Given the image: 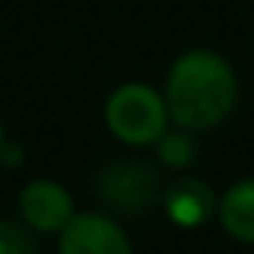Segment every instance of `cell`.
I'll list each match as a JSON object with an SVG mask.
<instances>
[{
    "label": "cell",
    "mask_w": 254,
    "mask_h": 254,
    "mask_svg": "<svg viewBox=\"0 0 254 254\" xmlns=\"http://www.w3.org/2000/svg\"><path fill=\"white\" fill-rule=\"evenodd\" d=\"M0 162H3V165H18L21 162V150L15 147V144H3V150H0Z\"/></svg>",
    "instance_id": "10"
},
{
    "label": "cell",
    "mask_w": 254,
    "mask_h": 254,
    "mask_svg": "<svg viewBox=\"0 0 254 254\" xmlns=\"http://www.w3.org/2000/svg\"><path fill=\"white\" fill-rule=\"evenodd\" d=\"M168 105L147 84H123L105 105L108 129L126 144H156L168 132Z\"/></svg>",
    "instance_id": "2"
},
{
    "label": "cell",
    "mask_w": 254,
    "mask_h": 254,
    "mask_svg": "<svg viewBox=\"0 0 254 254\" xmlns=\"http://www.w3.org/2000/svg\"><path fill=\"white\" fill-rule=\"evenodd\" d=\"M60 254H132V245L105 215H72L60 230Z\"/></svg>",
    "instance_id": "4"
},
{
    "label": "cell",
    "mask_w": 254,
    "mask_h": 254,
    "mask_svg": "<svg viewBox=\"0 0 254 254\" xmlns=\"http://www.w3.org/2000/svg\"><path fill=\"white\" fill-rule=\"evenodd\" d=\"M99 194L120 215L135 218L162 200V180L144 162H117L99 174Z\"/></svg>",
    "instance_id": "3"
},
{
    "label": "cell",
    "mask_w": 254,
    "mask_h": 254,
    "mask_svg": "<svg viewBox=\"0 0 254 254\" xmlns=\"http://www.w3.org/2000/svg\"><path fill=\"white\" fill-rule=\"evenodd\" d=\"M0 254H36V245L18 224L0 221Z\"/></svg>",
    "instance_id": "9"
},
{
    "label": "cell",
    "mask_w": 254,
    "mask_h": 254,
    "mask_svg": "<svg viewBox=\"0 0 254 254\" xmlns=\"http://www.w3.org/2000/svg\"><path fill=\"white\" fill-rule=\"evenodd\" d=\"M165 105L180 129H212L236 105V75L212 51H189L171 66Z\"/></svg>",
    "instance_id": "1"
},
{
    "label": "cell",
    "mask_w": 254,
    "mask_h": 254,
    "mask_svg": "<svg viewBox=\"0 0 254 254\" xmlns=\"http://www.w3.org/2000/svg\"><path fill=\"white\" fill-rule=\"evenodd\" d=\"M162 206L177 227H200L215 209L212 189L197 177H180L162 191Z\"/></svg>",
    "instance_id": "6"
},
{
    "label": "cell",
    "mask_w": 254,
    "mask_h": 254,
    "mask_svg": "<svg viewBox=\"0 0 254 254\" xmlns=\"http://www.w3.org/2000/svg\"><path fill=\"white\" fill-rule=\"evenodd\" d=\"M156 144H159V159L168 168H186L197 156V147L186 132H165Z\"/></svg>",
    "instance_id": "8"
},
{
    "label": "cell",
    "mask_w": 254,
    "mask_h": 254,
    "mask_svg": "<svg viewBox=\"0 0 254 254\" xmlns=\"http://www.w3.org/2000/svg\"><path fill=\"white\" fill-rule=\"evenodd\" d=\"M218 218L233 239L254 245V180L236 183L218 200Z\"/></svg>",
    "instance_id": "7"
},
{
    "label": "cell",
    "mask_w": 254,
    "mask_h": 254,
    "mask_svg": "<svg viewBox=\"0 0 254 254\" xmlns=\"http://www.w3.org/2000/svg\"><path fill=\"white\" fill-rule=\"evenodd\" d=\"M21 215L30 227L42 230V233H54L63 230L69 224V218L75 215L72 197L63 186L51 183V180H33L24 191H21Z\"/></svg>",
    "instance_id": "5"
},
{
    "label": "cell",
    "mask_w": 254,
    "mask_h": 254,
    "mask_svg": "<svg viewBox=\"0 0 254 254\" xmlns=\"http://www.w3.org/2000/svg\"><path fill=\"white\" fill-rule=\"evenodd\" d=\"M3 144H6V132H3V126H0V150H3Z\"/></svg>",
    "instance_id": "11"
}]
</instances>
